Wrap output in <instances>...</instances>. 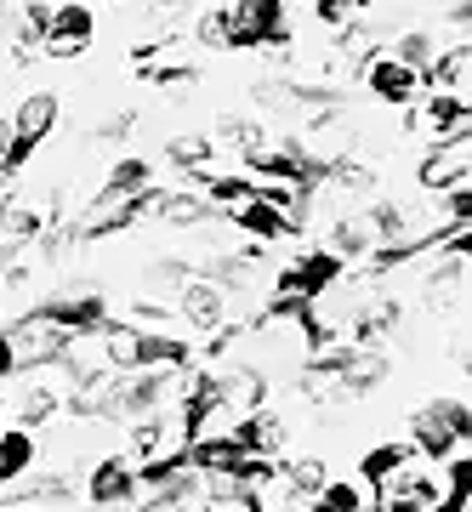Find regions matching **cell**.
<instances>
[{
  "mask_svg": "<svg viewBox=\"0 0 472 512\" xmlns=\"http://www.w3.org/2000/svg\"><path fill=\"white\" fill-rule=\"evenodd\" d=\"M467 439H472V404L461 393H438V399H427L410 416V450L421 461H433V467L444 456H455Z\"/></svg>",
  "mask_w": 472,
  "mask_h": 512,
  "instance_id": "obj_1",
  "label": "cell"
},
{
  "mask_svg": "<svg viewBox=\"0 0 472 512\" xmlns=\"http://www.w3.org/2000/svg\"><path fill=\"white\" fill-rule=\"evenodd\" d=\"M57 120H63V103L52 92H29L12 109V120H6V177H18L23 165L35 160V148L57 131Z\"/></svg>",
  "mask_w": 472,
  "mask_h": 512,
  "instance_id": "obj_2",
  "label": "cell"
},
{
  "mask_svg": "<svg viewBox=\"0 0 472 512\" xmlns=\"http://www.w3.org/2000/svg\"><path fill=\"white\" fill-rule=\"evenodd\" d=\"M342 274H347V262L336 251H302L291 268H279V274H273V302L308 308V302H319V296L336 291Z\"/></svg>",
  "mask_w": 472,
  "mask_h": 512,
  "instance_id": "obj_3",
  "label": "cell"
},
{
  "mask_svg": "<svg viewBox=\"0 0 472 512\" xmlns=\"http://www.w3.org/2000/svg\"><path fill=\"white\" fill-rule=\"evenodd\" d=\"M6 336H12V359H18V376L23 370H57V359L69 353V330L57 325V319H46L40 308L18 313L12 325H6Z\"/></svg>",
  "mask_w": 472,
  "mask_h": 512,
  "instance_id": "obj_4",
  "label": "cell"
},
{
  "mask_svg": "<svg viewBox=\"0 0 472 512\" xmlns=\"http://www.w3.org/2000/svg\"><path fill=\"white\" fill-rule=\"evenodd\" d=\"M222 12H228V46H239V52H251V46L285 52L291 46L285 0H239V6H222Z\"/></svg>",
  "mask_w": 472,
  "mask_h": 512,
  "instance_id": "obj_5",
  "label": "cell"
},
{
  "mask_svg": "<svg viewBox=\"0 0 472 512\" xmlns=\"http://www.w3.org/2000/svg\"><path fill=\"white\" fill-rule=\"evenodd\" d=\"M370 490H376V512H433L444 484H438L433 461L410 456L404 467H393L382 484H370Z\"/></svg>",
  "mask_w": 472,
  "mask_h": 512,
  "instance_id": "obj_6",
  "label": "cell"
},
{
  "mask_svg": "<svg viewBox=\"0 0 472 512\" xmlns=\"http://www.w3.org/2000/svg\"><path fill=\"white\" fill-rule=\"evenodd\" d=\"M171 313H177L188 330H200V336H217V330H228V319H234V296L222 291L217 279L194 274L177 296H171Z\"/></svg>",
  "mask_w": 472,
  "mask_h": 512,
  "instance_id": "obj_7",
  "label": "cell"
},
{
  "mask_svg": "<svg viewBox=\"0 0 472 512\" xmlns=\"http://www.w3.org/2000/svg\"><path fill=\"white\" fill-rule=\"evenodd\" d=\"M137 501H143V484H137V467L126 456L91 461V473H86V507L91 512H126Z\"/></svg>",
  "mask_w": 472,
  "mask_h": 512,
  "instance_id": "obj_8",
  "label": "cell"
},
{
  "mask_svg": "<svg viewBox=\"0 0 472 512\" xmlns=\"http://www.w3.org/2000/svg\"><path fill=\"white\" fill-rule=\"evenodd\" d=\"M416 183L427 188V194H450V188L472 183V131L444 137V143L427 148V154H421V165H416Z\"/></svg>",
  "mask_w": 472,
  "mask_h": 512,
  "instance_id": "obj_9",
  "label": "cell"
},
{
  "mask_svg": "<svg viewBox=\"0 0 472 512\" xmlns=\"http://www.w3.org/2000/svg\"><path fill=\"white\" fill-rule=\"evenodd\" d=\"M35 308L46 313V319H57L69 336H97V330L114 319V313H109V296L91 291V285H86V291H52L46 302H35Z\"/></svg>",
  "mask_w": 472,
  "mask_h": 512,
  "instance_id": "obj_10",
  "label": "cell"
},
{
  "mask_svg": "<svg viewBox=\"0 0 472 512\" xmlns=\"http://www.w3.org/2000/svg\"><path fill=\"white\" fill-rule=\"evenodd\" d=\"M97 40V12L86 0H57L52 6V29H46V57H80Z\"/></svg>",
  "mask_w": 472,
  "mask_h": 512,
  "instance_id": "obj_11",
  "label": "cell"
},
{
  "mask_svg": "<svg viewBox=\"0 0 472 512\" xmlns=\"http://www.w3.org/2000/svg\"><path fill=\"white\" fill-rule=\"evenodd\" d=\"M217 404L234 421L262 410V404H268V376L256 365H217Z\"/></svg>",
  "mask_w": 472,
  "mask_h": 512,
  "instance_id": "obj_12",
  "label": "cell"
},
{
  "mask_svg": "<svg viewBox=\"0 0 472 512\" xmlns=\"http://www.w3.org/2000/svg\"><path fill=\"white\" fill-rule=\"evenodd\" d=\"M410 126H421L433 143H444V137H461V131H472V103H467L461 92H427V103L410 114Z\"/></svg>",
  "mask_w": 472,
  "mask_h": 512,
  "instance_id": "obj_13",
  "label": "cell"
},
{
  "mask_svg": "<svg viewBox=\"0 0 472 512\" xmlns=\"http://www.w3.org/2000/svg\"><path fill=\"white\" fill-rule=\"evenodd\" d=\"M228 439L245 450V456H279L285 450V439H291V427H285V416H273L268 404L262 410H251V416H239L234 427H228Z\"/></svg>",
  "mask_w": 472,
  "mask_h": 512,
  "instance_id": "obj_14",
  "label": "cell"
},
{
  "mask_svg": "<svg viewBox=\"0 0 472 512\" xmlns=\"http://www.w3.org/2000/svg\"><path fill=\"white\" fill-rule=\"evenodd\" d=\"M364 86H370V97H382V103H393V109H410V103L421 97V74H410L387 52H376L370 63H364Z\"/></svg>",
  "mask_w": 472,
  "mask_h": 512,
  "instance_id": "obj_15",
  "label": "cell"
},
{
  "mask_svg": "<svg viewBox=\"0 0 472 512\" xmlns=\"http://www.w3.org/2000/svg\"><path fill=\"white\" fill-rule=\"evenodd\" d=\"M23 376H29V382H23V393L6 404V410L18 416V427H29V433H35V427H46V421L63 410V387L46 382V370H23Z\"/></svg>",
  "mask_w": 472,
  "mask_h": 512,
  "instance_id": "obj_16",
  "label": "cell"
},
{
  "mask_svg": "<svg viewBox=\"0 0 472 512\" xmlns=\"http://www.w3.org/2000/svg\"><path fill=\"white\" fill-rule=\"evenodd\" d=\"M222 217H228V228H234V234H251V245H273V239H285V234H291L285 211H279V205H268L262 194H251L245 205L222 211Z\"/></svg>",
  "mask_w": 472,
  "mask_h": 512,
  "instance_id": "obj_17",
  "label": "cell"
},
{
  "mask_svg": "<svg viewBox=\"0 0 472 512\" xmlns=\"http://www.w3.org/2000/svg\"><path fill=\"white\" fill-rule=\"evenodd\" d=\"M35 461H40V439L29 427H0V490L23 484L35 473Z\"/></svg>",
  "mask_w": 472,
  "mask_h": 512,
  "instance_id": "obj_18",
  "label": "cell"
},
{
  "mask_svg": "<svg viewBox=\"0 0 472 512\" xmlns=\"http://www.w3.org/2000/svg\"><path fill=\"white\" fill-rule=\"evenodd\" d=\"M97 194H109V200H143V194H154V165L137 160V154L114 160L109 177L97 183Z\"/></svg>",
  "mask_w": 472,
  "mask_h": 512,
  "instance_id": "obj_19",
  "label": "cell"
},
{
  "mask_svg": "<svg viewBox=\"0 0 472 512\" xmlns=\"http://www.w3.org/2000/svg\"><path fill=\"white\" fill-rule=\"evenodd\" d=\"M330 245L325 251H336L347 262V256H370L376 251V234H370V222H364V211H330Z\"/></svg>",
  "mask_w": 472,
  "mask_h": 512,
  "instance_id": "obj_20",
  "label": "cell"
},
{
  "mask_svg": "<svg viewBox=\"0 0 472 512\" xmlns=\"http://www.w3.org/2000/svg\"><path fill=\"white\" fill-rule=\"evenodd\" d=\"M467 69H472V52L467 46H450V52H438L433 63H427L421 86H427V92H461V86H467Z\"/></svg>",
  "mask_w": 472,
  "mask_h": 512,
  "instance_id": "obj_21",
  "label": "cell"
},
{
  "mask_svg": "<svg viewBox=\"0 0 472 512\" xmlns=\"http://www.w3.org/2000/svg\"><path fill=\"white\" fill-rule=\"evenodd\" d=\"M165 160L177 165V171H188V177H205V171L217 165V143L200 137V131H188V137H171V143H165Z\"/></svg>",
  "mask_w": 472,
  "mask_h": 512,
  "instance_id": "obj_22",
  "label": "cell"
},
{
  "mask_svg": "<svg viewBox=\"0 0 472 512\" xmlns=\"http://www.w3.org/2000/svg\"><path fill=\"white\" fill-rule=\"evenodd\" d=\"M46 29H52V0H29L18 12V23H12V40H18V57L40 52L46 46Z\"/></svg>",
  "mask_w": 472,
  "mask_h": 512,
  "instance_id": "obj_23",
  "label": "cell"
},
{
  "mask_svg": "<svg viewBox=\"0 0 472 512\" xmlns=\"http://www.w3.org/2000/svg\"><path fill=\"white\" fill-rule=\"evenodd\" d=\"M393 63H404L410 74H427V63L438 57V40H433V29H399V40H393Z\"/></svg>",
  "mask_w": 472,
  "mask_h": 512,
  "instance_id": "obj_24",
  "label": "cell"
},
{
  "mask_svg": "<svg viewBox=\"0 0 472 512\" xmlns=\"http://www.w3.org/2000/svg\"><path fill=\"white\" fill-rule=\"evenodd\" d=\"M416 456L410 444H376V450H364V461H359V478L364 484H382L393 467H404V461Z\"/></svg>",
  "mask_w": 472,
  "mask_h": 512,
  "instance_id": "obj_25",
  "label": "cell"
},
{
  "mask_svg": "<svg viewBox=\"0 0 472 512\" xmlns=\"http://www.w3.org/2000/svg\"><path fill=\"white\" fill-rule=\"evenodd\" d=\"M302 512H364V490L359 484H336V478H325V490L313 495Z\"/></svg>",
  "mask_w": 472,
  "mask_h": 512,
  "instance_id": "obj_26",
  "label": "cell"
},
{
  "mask_svg": "<svg viewBox=\"0 0 472 512\" xmlns=\"http://www.w3.org/2000/svg\"><path fill=\"white\" fill-rule=\"evenodd\" d=\"M364 6H370V0H313V12H319V23H325L330 35H342V29H353Z\"/></svg>",
  "mask_w": 472,
  "mask_h": 512,
  "instance_id": "obj_27",
  "label": "cell"
},
{
  "mask_svg": "<svg viewBox=\"0 0 472 512\" xmlns=\"http://www.w3.org/2000/svg\"><path fill=\"white\" fill-rule=\"evenodd\" d=\"M143 80L148 86H188L194 80V63H148Z\"/></svg>",
  "mask_w": 472,
  "mask_h": 512,
  "instance_id": "obj_28",
  "label": "cell"
},
{
  "mask_svg": "<svg viewBox=\"0 0 472 512\" xmlns=\"http://www.w3.org/2000/svg\"><path fill=\"white\" fill-rule=\"evenodd\" d=\"M194 35H200V46H228V12H205L200 23H194Z\"/></svg>",
  "mask_w": 472,
  "mask_h": 512,
  "instance_id": "obj_29",
  "label": "cell"
},
{
  "mask_svg": "<svg viewBox=\"0 0 472 512\" xmlns=\"http://www.w3.org/2000/svg\"><path fill=\"white\" fill-rule=\"evenodd\" d=\"M131 131H137V114H131V109H120V114H109L103 126L91 131V137H97V143H120V137H131Z\"/></svg>",
  "mask_w": 472,
  "mask_h": 512,
  "instance_id": "obj_30",
  "label": "cell"
},
{
  "mask_svg": "<svg viewBox=\"0 0 472 512\" xmlns=\"http://www.w3.org/2000/svg\"><path fill=\"white\" fill-rule=\"evenodd\" d=\"M433 512H472V490H444Z\"/></svg>",
  "mask_w": 472,
  "mask_h": 512,
  "instance_id": "obj_31",
  "label": "cell"
},
{
  "mask_svg": "<svg viewBox=\"0 0 472 512\" xmlns=\"http://www.w3.org/2000/svg\"><path fill=\"white\" fill-rule=\"evenodd\" d=\"M12 376H18V359H12V336L0 325V382H12Z\"/></svg>",
  "mask_w": 472,
  "mask_h": 512,
  "instance_id": "obj_32",
  "label": "cell"
},
{
  "mask_svg": "<svg viewBox=\"0 0 472 512\" xmlns=\"http://www.w3.org/2000/svg\"><path fill=\"white\" fill-rule=\"evenodd\" d=\"M0 512H35V507H18V501H6V507H0Z\"/></svg>",
  "mask_w": 472,
  "mask_h": 512,
  "instance_id": "obj_33",
  "label": "cell"
},
{
  "mask_svg": "<svg viewBox=\"0 0 472 512\" xmlns=\"http://www.w3.org/2000/svg\"><path fill=\"white\" fill-rule=\"evenodd\" d=\"M0 427H6V393H0Z\"/></svg>",
  "mask_w": 472,
  "mask_h": 512,
  "instance_id": "obj_34",
  "label": "cell"
},
{
  "mask_svg": "<svg viewBox=\"0 0 472 512\" xmlns=\"http://www.w3.org/2000/svg\"><path fill=\"white\" fill-rule=\"evenodd\" d=\"M217 6H239V0H217Z\"/></svg>",
  "mask_w": 472,
  "mask_h": 512,
  "instance_id": "obj_35",
  "label": "cell"
}]
</instances>
